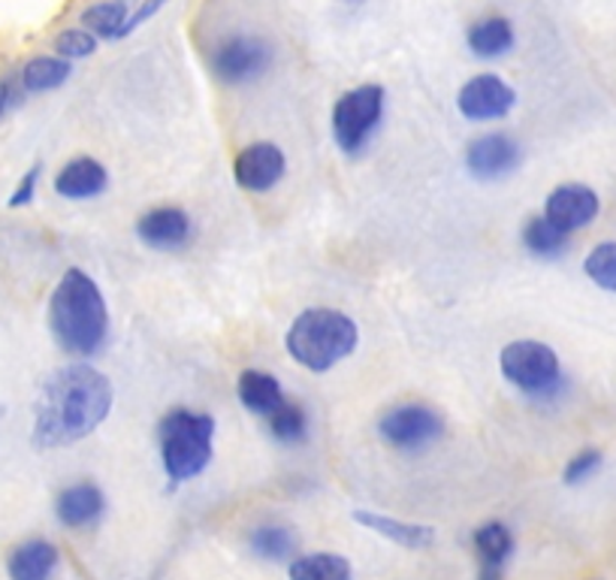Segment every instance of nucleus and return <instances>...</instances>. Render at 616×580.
Returning <instances> with one entry per match:
<instances>
[{
	"mask_svg": "<svg viewBox=\"0 0 616 580\" xmlns=\"http://www.w3.org/2000/svg\"><path fill=\"white\" fill-rule=\"evenodd\" d=\"M137 239L151 252H179L191 243V215L179 206H158L149 209L146 215H139L137 222Z\"/></svg>",
	"mask_w": 616,
	"mask_h": 580,
	"instance_id": "obj_13",
	"label": "nucleus"
},
{
	"mask_svg": "<svg viewBox=\"0 0 616 580\" xmlns=\"http://www.w3.org/2000/svg\"><path fill=\"white\" fill-rule=\"evenodd\" d=\"M354 523H360L381 539L394 541L399 548L426 550L436 544V529L424 527V523H405V520L375 514V511H354Z\"/></svg>",
	"mask_w": 616,
	"mask_h": 580,
	"instance_id": "obj_17",
	"label": "nucleus"
},
{
	"mask_svg": "<svg viewBox=\"0 0 616 580\" xmlns=\"http://www.w3.org/2000/svg\"><path fill=\"white\" fill-rule=\"evenodd\" d=\"M158 448L172 484L200 478L215 456V417L193 409H170L158 423Z\"/></svg>",
	"mask_w": 616,
	"mask_h": 580,
	"instance_id": "obj_4",
	"label": "nucleus"
},
{
	"mask_svg": "<svg viewBox=\"0 0 616 580\" xmlns=\"http://www.w3.org/2000/svg\"><path fill=\"white\" fill-rule=\"evenodd\" d=\"M109 188L107 167L97 158H73L54 176V194L64 200H95Z\"/></svg>",
	"mask_w": 616,
	"mask_h": 580,
	"instance_id": "obj_14",
	"label": "nucleus"
},
{
	"mask_svg": "<svg viewBox=\"0 0 616 580\" xmlns=\"http://www.w3.org/2000/svg\"><path fill=\"white\" fill-rule=\"evenodd\" d=\"M351 562L339 553H327V550L297 557L287 569L290 580H351Z\"/></svg>",
	"mask_w": 616,
	"mask_h": 580,
	"instance_id": "obj_23",
	"label": "nucleus"
},
{
	"mask_svg": "<svg viewBox=\"0 0 616 580\" xmlns=\"http://www.w3.org/2000/svg\"><path fill=\"white\" fill-rule=\"evenodd\" d=\"M236 393H239V402L255 417H272L281 409V402L287 400L285 391H281V381L264 370H245L236 381Z\"/></svg>",
	"mask_w": 616,
	"mask_h": 580,
	"instance_id": "obj_18",
	"label": "nucleus"
},
{
	"mask_svg": "<svg viewBox=\"0 0 616 580\" xmlns=\"http://www.w3.org/2000/svg\"><path fill=\"white\" fill-rule=\"evenodd\" d=\"M598 212H602V200H598V194L589 185L565 181V185L550 190V197L544 200L542 215L553 227H559V230L572 236V233L589 227L598 218Z\"/></svg>",
	"mask_w": 616,
	"mask_h": 580,
	"instance_id": "obj_11",
	"label": "nucleus"
},
{
	"mask_svg": "<svg viewBox=\"0 0 616 580\" xmlns=\"http://www.w3.org/2000/svg\"><path fill=\"white\" fill-rule=\"evenodd\" d=\"M170 0H139V7L133 12H130L128 24H125V37H130V33L137 31V28H142L146 21H151L155 16H158L163 7H167Z\"/></svg>",
	"mask_w": 616,
	"mask_h": 580,
	"instance_id": "obj_31",
	"label": "nucleus"
},
{
	"mask_svg": "<svg viewBox=\"0 0 616 580\" xmlns=\"http://www.w3.org/2000/svg\"><path fill=\"white\" fill-rule=\"evenodd\" d=\"M384 106H387V91L381 85H357L336 100L330 130L341 155L357 158L366 151L384 121Z\"/></svg>",
	"mask_w": 616,
	"mask_h": 580,
	"instance_id": "obj_6",
	"label": "nucleus"
},
{
	"mask_svg": "<svg viewBox=\"0 0 616 580\" xmlns=\"http://www.w3.org/2000/svg\"><path fill=\"white\" fill-rule=\"evenodd\" d=\"M523 164V146L510 134L493 130L471 139L466 148V169L478 181H499L514 176Z\"/></svg>",
	"mask_w": 616,
	"mask_h": 580,
	"instance_id": "obj_10",
	"label": "nucleus"
},
{
	"mask_svg": "<svg viewBox=\"0 0 616 580\" xmlns=\"http://www.w3.org/2000/svg\"><path fill=\"white\" fill-rule=\"evenodd\" d=\"M478 580H501V569H484V566H480Z\"/></svg>",
	"mask_w": 616,
	"mask_h": 580,
	"instance_id": "obj_33",
	"label": "nucleus"
},
{
	"mask_svg": "<svg viewBox=\"0 0 616 580\" xmlns=\"http://www.w3.org/2000/svg\"><path fill=\"white\" fill-rule=\"evenodd\" d=\"M602 451H595V448H586V451H580V454H574L572 460H568V465H565L563 472V481L568 486H577V484H586L589 478L602 469Z\"/></svg>",
	"mask_w": 616,
	"mask_h": 580,
	"instance_id": "obj_29",
	"label": "nucleus"
},
{
	"mask_svg": "<svg viewBox=\"0 0 616 580\" xmlns=\"http://www.w3.org/2000/svg\"><path fill=\"white\" fill-rule=\"evenodd\" d=\"M287 354L308 372H330L360 345V330L339 308H306L285 336Z\"/></svg>",
	"mask_w": 616,
	"mask_h": 580,
	"instance_id": "obj_3",
	"label": "nucleus"
},
{
	"mask_svg": "<svg viewBox=\"0 0 616 580\" xmlns=\"http://www.w3.org/2000/svg\"><path fill=\"white\" fill-rule=\"evenodd\" d=\"M514 532L499 520H489L475 529V550H478L484 569H505V562L514 557Z\"/></svg>",
	"mask_w": 616,
	"mask_h": 580,
	"instance_id": "obj_24",
	"label": "nucleus"
},
{
	"mask_svg": "<svg viewBox=\"0 0 616 580\" xmlns=\"http://www.w3.org/2000/svg\"><path fill=\"white\" fill-rule=\"evenodd\" d=\"M49 330L70 357L91 360L109 338V308L103 291L82 269H67L49 299Z\"/></svg>",
	"mask_w": 616,
	"mask_h": 580,
	"instance_id": "obj_2",
	"label": "nucleus"
},
{
	"mask_svg": "<svg viewBox=\"0 0 616 580\" xmlns=\"http://www.w3.org/2000/svg\"><path fill=\"white\" fill-rule=\"evenodd\" d=\"M514 106H517V88L496 73L471 76L457 91L459 116L475 125L508 118Z\"/></svg>",
	"mask_w": 616,
	"mask_h": 580,
	"instance_id": "obj_9",
	"label": "nucleus"
},
{
	"mask_svg": "<svg viewBox=\"0 0 616 580\" xmlns=\"http://www.w3.org/2000/svg\"><path fill=\"white\" fill-rule=\"evenodd\" d=\"M58 548L46 539H31L12 550L7 560L10 580H52L58 569Z\"/></svg>",
	"mask_w": 616,
	"mask_h": 580,
	"instance_id": "obj_19",
	"label": "nucleus"
},
{
	"mask_svg": "<svg viewBox=\"0 0 616 580\" xmlns=\"http://www.w3.org/2000/svg\"><path fill=\"white\" fill-rule=\"evenodd\" d=\"M40 176H43V164H33L22 179H19L16 190H12L10 209H24V206H31L33 197H37V188H40Z\"/></svg>",
	"mask_w": 616,
	"mask_h": 580,
	"instance_id": "obj_30",
	"label": "nucleus"
},
{
	"mask_svg": "<svg viewBox=\"0 0 616 580\" xmlns=\"http://www.w3.org/2000/svg\"><path fill=\"white\" fill-rule=\"evenodd\" d=\"M266 421H269V433L276 435V442L302 444L308 439V414L299 402L285 400L281 409L272 417H266Z\"/></svg>",
	"mask_w": 616,
	"mask_h": 580,
	"instance_id": "obj_26",
	"label": "nucleus"
},
{
	"mask_svg": "<svg viewBox=\"0 0 616 580\" xmlns=\"http://www.w3.org/2000/svg\"><path fill=\"white\" fill-rule=\"evenodd\" d=\"M70 76H73V61L58 58V55H37L22 67L19 82H22L24 95H49L70 82Z\"/></svg>",
	"mask_w": 616,
	"mask_h": 580,
	"instance_id": "obj_20",
	"label": "nucleus"
},
{
	"mask_svg": "<svg viewBox=\"0 0 616 580\" xmlns=\"http://www.w3.org/2000/svg\"><path fill=\"white\" fill-rule=\"evenodd\" d=\"M287 158L276 142H251L234 158V179L242 190L266 194L285 179Z\"/></svg>",
	"mask_w": 616,
	"mask_h": 580,
	"instance_id": "obj_12",
	"label": "nucleus"
},
{
	"mask_svg": "<svg viewBox=\"0 0 616 580\" xmlns=\"http://www.w3.org/2000/svg\"><path fill=\"white\" fill-rule=\"evenodd\" d=\"M466 46L468 52L480 58V61H499V58L514 52L517 31H514V24L505 16H487V19L468 24Z\"/></svg>",
	"mask_w": 616,
	"mask_h": 580,
	"instance_id": "obj_16",
	"label": "nucleus"
},
{
	"mask_svg": "<svg viewBox=\"0 0 616 580\" xmlns=\"http://www.w3.org/2000/svg\"><path fill=\"white\" fill-rule=\"evenodd\" d=\"M499 370L508 384L538 405H556L568 391L559 354L538 338H517L499 354Z\"/></svg>",
	"mask_w": 616,
	"mask_h": 580,
	"instance_id": "obj_5",
	"label": "nucleus"
},
{
	"mask_svg": "<svg viewBox=\"0 0 616 580\" xmlns=\"http://www.w3.org/2000/svg\"><path fill=\"white\" fill-rule=\"evenodd\" d=\"M248 548L266 562H285L297 553V535L287 527H257L248 535Z\"/></svg>",
	"mask_w": 616,
	"mask_h": 580,
	"instance_id": "obj_25",
	"label": "nucleus"
},
{
	"mask_svg": "<svg viewBox=\"0 0 616 580\" xmlns=\"http://www.w3.org/2000/svg\"><path fill=\"white\" fill-rule=\"evenodd\" d=\"M12 106V95L10 88H7V82H0V118H3V112Z\"/></svg>",
	"mask_w": 616,
	"mask_h": 580,
	"instance_id": "obj_32",
	"label": "nucleus"
},
{
	"mask_svg": "<svg viewBox=\"0 0 616 580\" xmlns=\"http://www.w3.org/2000/svg\"><path fill=\"white\" fill-rule=\"evenodd\" d=\"M523 248L538 257V260H559L568 254L572 243H568V233H563L559 227H553L544 215H531L529 222L523 224L520 230Z\"/></svg>",
	"mask_w": 616,
	"mask_h": 580,
	"instance_id": "obj_21",
	"label": "nucleus"
},
{
	"mask_svg": "<svg viewBox=\"0 0 616 580\" xmlns=\"http://www.w3.org/2000/svg\"><path fill=\"white\" fill-rule=\"evenodd\" d=\"M276 61L272 42L255 33H230L209 55V70L223 85H251L269 73Z\"/></svg>",
	"mask_w": 616,
	"mask_h": 580,
	"instance_id": "obj_7",
	"label": "nucleus"
},
{
	"mask_svg": "<svg viewBox=\"0 0 616 580\" xmlns=\"http://www.w3.org/2000/svg\"><path fill=\"white\" fill-rule=\"evenodd\" d=\"M103 511H107V497L91 481H79V484L67 486L58 493V502H54V514L61 520V527L67 529L95 527L97 520L103 518Z\"/></svg>",
	"mask_w": 616,
	"mask_h": 580,
	"instance_id": "obj_15",
	"label": "nucleus"
},
{
	"mask_svg": "<svg viewBox=\"0 0 616 580\" xmlns=\"http://www.w3.org/2000/svg\"><path fill=\"white\" fill-rule=\"evenodd\" d=\"M121 3H125V7H130V3H139V0H121Z\"/></svg>",
	"mask_w": 616,
	"mask_h": 580,
	"instance_id": "obj_34",
	"label": "nucleus"
},
{
	"mask_svg": "<svg viewBox=\"0 0 616 580\" xmlns=\"http://www.w3.org/2000/svg\"><path fill=\"white\" fill-rule=\"evenodd\" d=\"M595 580H598V578H595Z\"/></svg>",
	"mask_w": 616,
	"mask_h": 580,
	"instance_id": "obj_36",
	"label": "nucleus"
},
{
	"mask_svg": "<svg viewBox=\"0 0 616 580\" xmlns=\"http://www.w3.org/2000/svg\"><path fill=\"white\" fill-rule=\"evenodd\" d=\"M339 3H362V0H339Z\"/></svg>",
	"mask_w": 616,
	"mask_h": 580,
	"instance_id": "obj_35",
	"label": "nucleus"
},
{
	"mask_svg": "<svg viewBox=\"0 0 616 580\" xmlns=\"http://www.w3.org/2000/svg\"><path fill=\"white\" fill-rule=\"evenodd\" d=\"M130 19V7L121 0H100L91 3L79 16V24L91 31L97 40H125V24Z\"/></svg>",
	"mask_w": 616,
	"mask_h": 580,
	"instance_id": "obj_22",
	"label": "nucleus"
},
{
	"mask_svg": "<svg viewBox=\"0 0 616 580\" xmlns=\"http://www.w3.org/2000/svg\"><path fill=\"white\" fill-rule=\"evenodd\" d=\"M378 435L387 444H394L396 451L417 454V451H426L429 444H436L445 435V417L429 405L405 402V405L387 409L378 417Z\"/></svg>",
	"mask_w": 616,
	"mask_h": 580,
	"instance_id": "obj_8",
	"label": "nucleus"
},
{
	"mask_svg": "<svg viewBox=\"0 0 616 580\" xmlns=\"http://www.w3.org/2000/svg\"><path fill=\"white\" fill-rule=\"evenodd\" d=\"M112 400V381L91 363L54 370L33 402V448L54 451L88 439L109 417Z\"/></svg>",
	"mask_w": 616,
	"mask_h": 580,
	"instance_id": "obj_1",
	"label": "nucleus"
},
{
	"mask_svg": "<svg viewBox=\"0 0 616 580\" xmlns=\"http://www.w3.org/2000/svg\"><path fill=\"white\" fill-rule=\"evenodd\" d=\"M52 49L58 58L82 61V58H91L100 49V40L91 31H86V28H64V31L54 37Z\"/></svg>",
	"mask_w": 616,
	"mask_h": 580,
	"instance_id": "obj_28",
	"label": "nucleus"
},
{
	"mask_svg": "<svg viewBox=\"0 0 616 580\" xmlns=\"http://www.w3.org/2000/svg\"><path fill=\"white\" fill-rule=\"evenodd\" d=\"M586 278L607 294H616V243H598L584 260Z\"/></svg>",
	"mask_w": 616,
	"mask_h": 580,
	"instance_id": "obj_27",
	"label": "nucleus"
}]
</instances>
